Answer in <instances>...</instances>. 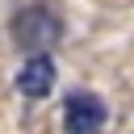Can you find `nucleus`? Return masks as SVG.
Returning a JSON list of instances; mask_svg holds the SVG:
<instances>
[{
	"label": "nucleus",
	"instance_id": "2",
	"mask_svg": "<svg viewBox=\"0 0 134 134\" xmlns=\"http://www.w3.org/2000/svg\"><path fill=\"white\" fill-rule=\"evenodd\" d=\"M109 121V105L88 92V88H75L63 96V130L67 134H100Z\"/></svg>",
	"mask_w": 134,
	"mask_h": 134
},
{
	"label": "nucleus",
	"instance_id": "3",
	"mask_svg": "<svg viewBox=\"0 0 134 134\" xmlns=\"http://www.w3.org/2000/svg\"><path fill=\"white\" fill-rule=\"evenodd\" d=\"M54 80H59L54 59H50V54H29V59L21 63V71H17V92L29 96V100H42V96L54 92Z\"/></svg>",
	"mask_w": 134,
	"mask_h": 134
},
{
	"label": "nucleus",
	"instance_id": "1",
	"mask_svg": "<svg viewBox=\"0 0 134 134\" xmlns=\"http://www.w3.org/2000/svg\"><path fill=\"white\" fill-rule=\"evenodd\" d=\"M8 29H13V42H17L21 50H29V54H46L50 46L63 42V17H59L54 8H46V4H25V8H17Z\"/></svg>",
	"mask_w": 134,
	"mask_h": 134
}]
</instances>
